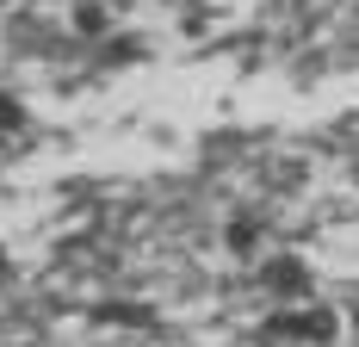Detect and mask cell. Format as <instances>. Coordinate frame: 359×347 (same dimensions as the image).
<instances>
[{"mask_svg":"<svg viewBox=\"0 0 359 347\" xmlns=\"http://www.w3.org/2000/svg\"><path fill=\"white\" fill-rule=\"evenodd\" d=\"M13 131H25V105L0 87V137H13Z\"/></svg>","mask_w":359,"mask_h":347,"instance_id":"cell-5","label":"cell"},{"mask_svg":"<svg viewBox=\"0 0 359 347\" xmlns=\"http://www.w3.org/2000/svg\"><path fill=\"white\" fill-rule=\"evenodd\" d=\"M74 32L81 37H106V6H100V0H81V6H74Z\"/></svg>","mask_w":359,"mask_h":347,"instance_id":"cell-3","label":"cell"},{"mask_svg":"<svg viewBox=\"0 0 359 347\" xmlns=\"http://www.w3.org/2000/svg\"><path fill=\"white\" fill-rule=\"evenodd\" d=\"M0 273H6V267H0Z\"/></svg>","mask_w":359,"mask_h":347,"instance_id":"cell-7","label":"cell"},{"mask_svg":"<svg viewBox=\"0 0 359 347\" xmlns=\"http://www.w3.org/2000/svg\"><path fill=\"white\" fill-rule=\"evenodd\" d=\"M353 329H359V310H353Z\"/></svg>","mask_w":359,"mask_h":347,"instance_id":"cell-6","label":"cell"},{"mask_svg":"<svg viewBox=\"0 0 359 347\" xmlns=\"http://www.w3.org/2000/svg\"><path fill=\"white\" fill-rule=\"evenodd\" d=\"M341 335V316L328 304H297V310H279L266 322V341H310V347H328Z\"/></svg>","mask_w":359,"mask_h":347,"instance_id":"cell-1","label":"cell"},{"mask_svg":"<svg viewBox=\"0 0 359 347\" xmlns=\"http://www.w3.org/2000/svg\"><path fill=\"white\" fill-rule=\"evenodd\" d=\"M260 279H266L273 304H279V298H297V304H304V292H310V273H304V261H291V254H273V261L260 267Z\"/></svg>","mask_w":359,"mask_h":347,"instance_id":"cell-2","label":"cell"},{"mask_svg":"<svg viewBox=\"0 0 359 347\" xmlns=\"http://www.w3.org/2000/svg\"><path fill=\"white\" fill-rule=\"evenodd\" d=\"M254 242H260V223H254V217H236V223H229V248H236V254H254Z\"/></svg>","mask_w":359,"mask_h":347,"instance_id":"cell-4","label":"cell"}]
</instances>
